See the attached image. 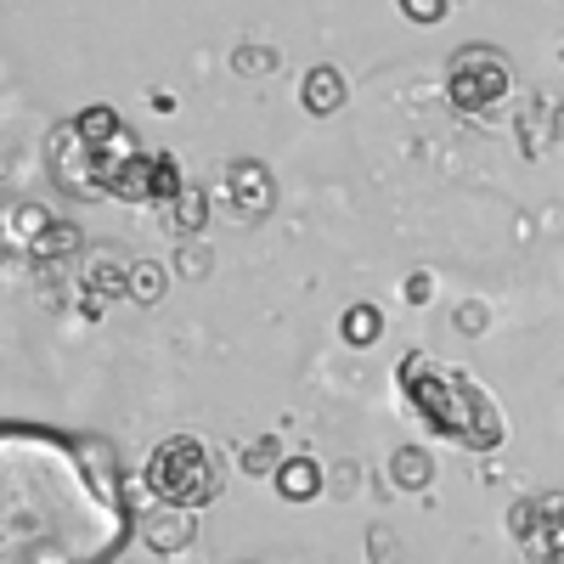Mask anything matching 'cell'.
<instances>
[{
    "instance_id": "obj_6",
    "label": "cell",
    "mask_w": 564,
    "mask_h": 564,
    "mask_svg": "<svg viewBox=\"0 0 564 564\" xmlns=\"http://www.w3.org/2000/svg\"><path fill=\"white\" fill-rule=\"evenodd\" d=\"M130 265L124 254H113V243H97L85 260H79V311L85 316H102L108 300H130Z\"/></svg>"
},
{
    "instance_id": "obj_1",
    "label": "cell",
    "mask_w": 564,
    "mask_h": 564,
    "mask_svg": "<svg viewBox=\"0 0 564 564\" xmlns=\"http://www.w3.org/2000/svg\"><path fill=\"white\" fill-rule=\"evenodd\" d=\"M395 384H401V401L430 423L441 441H457L468 452H497L508 441L502 406L468 379L463 367H446L430 350H412V356L395 361Z\"/></svg>"
},
{
    "instance_id": "obj_14",
    "label": "cell",
    "mask_w": 564,
    "mask_h": 564,
    "mask_svg": "<svg viewBox=\"0 0 564 564\" xmlns=\"http://www.w3.org/2000/svg\"><path fill=\"white\" fill-rule=\"evenodd\" d=\"M339 339H345L350 350H372V345L384 339V311L372 305V300L345 305V316H339Z\"/></svg>"
},
{
    "instance_id": "obj_19",
    "label": "cell",
    "mask_w": 564,
    "mask_h": 564,
    "mask_svg": "<svg viewBox=\"0 0 564 564\" xmlns=\"http://www.w3.org/2000/svg\"><path fill=\"white\" fill-rule=\"evenodd\" d=\"M282 468V441H276V430H265V435H254L249 446H243V475H276Z\"/></svg>"
},
{
    "instance_id": "obj_12",
    "label": "cell",
    "mask_w": 564,
    "mask_h": 564,
    "mask_svg": "<svg viewBox=\"0 0 564 564\" xmlns=\"http://www.w3.org/2000/svg\"><path fill=\"white\" fill-rule=\"evenodd\" d=\"M79 249H85V231H79L74 220H52V226H45L40 238H34L29 260H34V265H68Z\"/></svg>"
},
{
    "instance_id": "obj_23",
    "label": "cell",
    "mask_w": 564,
    "mask_h": 564,
    "mask_svg": "<svg viewBox=\"0 0 564 564\" xmlns=\"http://www.w3.org/2000/svg\"><path fill=\"white\" fill-rule=\"evenodd\" d=\"M401 300H406V305H430V300H435V271H412V276L401 282Z\"/></svg>"
},
{
    "instance_id": "obj_8",
    "label": "cell",
    "mask_w": 564,
    "mask_h": 564,
    "mask_svg": "<svg viewBox=\"0 0 564 564\" xmlns=\"http://www.w3.org/2000/svg\"><path fill=\"white\" fill-rule=\"evenodd\" d=\"M135 520H141V542H148L159 558H181L186 547L198 542V513H193V508L159 502V508H148V513H135Z\"/></svg>"
},
{
    "instance_id": "obj_13",
    "label": "cell",
    "mask_w": 564,
    "mask_h": 564,
    "mask_svg": "<svg viewBox=\"0 0 564 564\" xmlns=\"http://www.w3.org/2000/svg\"><path fill=\"white\" fill-rule=\"evenodd\" d=\"M209 215H215V204H209V193H198V186H186V193L164 209V226L175 231V238H204V226H209Z\"/></svg>"
},
{
    "instance_id": "obj_10",
    "label": "cell",
    "mask_w": 564,
    "mask_h": 564,
    "mask_svg": "<svg viewBox=\"0 0 564 564\" xmlns=\"http://www.w3.org/2000/svg\"><path fill=\"white\" fill-rule=\"evenodd\" d=\"M345 97H350V85H345V74H339L334 63H316V68L300 79V102H305V113H316V119H334V113L345 108Z\"/></svg>"
},
{
    "instance_id": "obj_7",
    "label": "cell",
    "mask_w": 564,
    "mask_h": 564,
    "mask_svg": "<svg viewBox=\"0 0 564 564\" xmlns=\"http://www.w3.org/2000/svg\"><path fill=\"white\" fill-rule=\"evenodd\" d=\"M215 198H226L238 220H260V215H271V204H276V181H271V170H265L260 159H238V164L226 170V181H220Z\"/></svg>"
},
{
    "instance_id": "obj_4",
    "label": "cell",
    "mask_w": 564,
    "mask_h": 564,
    "mask_svg": "<svg viewBox=\"0 0 564 564\" xmlns=\"http://www.w3.org/2000/svg\"><path fill=\"white\" fill-rule=\"evenodd\" d=\"M181 193H186V186H181L175 153H141V159H130V164L113 175V186H108V198H119V204H159V209H170Z\"/></svg>"
},
{
    "instance_id": "obj_27",
    "label": "cell",
    "mask_w": 564,
    "mask_h": 564,
    "mask_svg": "<svg viewBox=\"0 0 564 564\" xmlns=\"http://www.w3.org/2000/svg\"><path fill=\"white\" fill-rule=\"evenodd\" d=\"M525 564H542V558H525Z\"/></svg>"
},
{
    "instance_id": "obj_11",
    "label": "cell",
    "mask_w": 564,
    "mask_h": 564,
    "mask_svg": "<svg viewBox=\"0 0 564 564\" xmlns=\"http://www.w3.org/2000/svg\"><path fill=\"white\" fill-rule=\"evenodd\" d=\"M271 486L282 491V502H311V497H322L327 475H322L316 457H282V468L271 475Z\"/></svg>"
},
{
    "instance_id": "obj_21",
    "label": "cell",
    "mask_w": 564,
    "mask_h": 564,
    "mask_svg": "<svg viewBox=\"0 0 564 564\" xmlns=\"http://www.w3.org/2000/svg\"><path fill=\"white\" fill-rule=\"evenodd\" d=\"M209 265H215V254H209L198 238H186V243L175 249V271H181V276H193V282H198V276H209Z\"/></svg>"
},
{
    "instance_id": "obj_26",
    "label": "cell",
    "mask_w": 564,
    "mask_h": 564,
    "mask_svg": "<svg viewBox=\"0 0 564 564\" xmlns=\"http://www.w3.org/2000/svg\"><path fill=\"white\" fill-rule=\"evenodd\" d=\"M558 63H564V45H558Z\"/></svg>"
},
{
    "instance_id": "obj_5",
    "label": "cell",
    "mask_w": 564,
    "mask_h": 564,
    "mask_svg": "<svg viewBox=\"0 0 564 564\" xmlns=\"http://www.w3.org/2000/svg\"><path fill=\"white\" fill-rule=\"evenodd\" d=\"M45 170H52V181L63 186L68 198H97V159H90V141L79 135L74 119H63L52 135H45Z\"/></svg>"
},
{
    "instance_id": "obj_15",
    "label": "cell",
    "mask_w": 564,
    "mask_h": 564,
    "mask_svg": "<svg viewBox=\"0 0 564 564\" xmlns=\"http://www.w3.org/2000/svg\"><path fill=\"white\" fill-rule=\"evenodd\" d=\"M435 480V457L423 452V446H401L395 457H390V486L395 491H423Z\"/></svg>"
},
{
    "instance_id": "obj_18",
    "label": "cell",
    "mask_w": 564,
    "mask_h": 564,
    "mask_svg": "<svg viewBox=\"0 0 564 564\" xmlns=\"http://www.w3.org/2000/svg\"><path fill=\"white\" fill-rule=\"evenodd\" d=\"M164 294H170V265L135 260V265H130V300H135V305H159Z\"/></svg>"
},
{
    "instance_id": "obj_16",
    "label": "cell",
    "mask_w": 564,
    "mask_h": 564,
    "mask_svg": "<svg viewBox=\"0 0 564 564\" xmlns=\"http://www.w3.org/2000/svg\"><path fill=\"white\" fill-rule=\"evenodd\" d=\"M52 220H57V215L45 209V204H12V209H7V243H12L18 254H29L34 238H40V231L52 226Z\"/></svg>"
},
{
    "instance_id": "obj_25",
    "label": "cell",
    "mask_w": 564,
    "mask_h": 564,
    "mask_svg": "<svg viewBox=\"0 0 564 564\" xmlns=\"http://www.w3.org/2000/svg\"><path fill=\"white\" fill-rule=\"evenodd\" d=\"M463 327H468V334H480V327H486V305H463V316H457Z\"/></svg>"
},
{
    "instance_id": "obj_17",
    "label": "cell",
    "mask_w": 564,
    "mask_h": 564,
    "mask_svg": "<svg viewBox=\"0 0 564 564\" xmlns=\"http://www.w3.org/2000/svg\"><path fill=\"white\" fill-rule=\"evenodd\" d=\"M74 124H79V135L90 141V148H102V141H113V135H124V130H130V124H124V113H119V108H108V102L79 108V113H74Z\"/></svg>"
},
{
    "instance_id": "obj_20",
    "label": "cell",
    "mask_w": 564,
    "mask_h": 564,
    "mask_svg": "<svg viewBox=\"0 0 564 564\" xmlns=\"http://www.w3.org/2000/svg\"><path fill=\"white\" fill-rule=\"evenodd\" d=\"M231 68H238L243 79L276 74V52H271V45H238V52H231Z\"/></svg>"
},
{
    "instance_id": "obj_9",
    "label": "cell",
    "mask_w": 564,
    "mask_h": 564,
    "mask_svg": "<svg viewBox=\"0 0 564 564\" xmlns=\"http://www.w3.org/2000/svg\"><path fill=\"white\" fill-rule=\"evenodd\" d=\"M558 130H564V102L547 97V90H536V97H525L520 119H513V135H520V153L525 159H547L558 148Z\"/></svg>"
},
{
    "instance_id": "obj_3",
    "label": "cell",
    "mask_w": 564,
    "mask_h": 564,
    "mask_svg": "<svg viewBox=\"0 0 564 564\" xmlns=\"http://www.w3.org/2000/svg\"><path fill=\"white\" fill-rule=\"evenodd\" d=\"M508 90H513V63L497 52V45L475 40V45H463V52H452L446 63V102L457 113H491L508 102Z\"/></svg>"
},
{
    "instance_id": "obj_24",
    "label": "cell",
    "mask_w": 564,
    "mask_h": 564,
    "mask_svg": "<svg viewBox=\"0 0 564 564\" xmlns=\"http://www.w3.org/2000/svg\"><path fill=\"white\" fill-rule=\"evenodd\" d=\"M372 553H379V564H395V536L390 531H372Z\"/></svg>"
},
{
    "instance_id": "obj_2",
    "label": "cell",
    "mask_w": 564,
    "mask_h": 564,
    "mask_svg": "<svg viewBox=\"0 0 564 564\" xmlns=\"http://www.w3.org/2000/svg\"><path fill=\"white\" fill-rule=\"evenodd\" d=\"M141 486H148L159 502L170 508H209L220 491H226V457L204 441V435H164L141 468Z\"/></svg>"
},
{
    "instance_id": "obj_22",
    "label": "cell",
    "mask_w": 564,
    "mask_h": 564,
    "mask_svg": "<svg viewBox=\"0 0 564 564\" xmlns=\"http://www.w3.org/2000/svg\"><path fill=\"white\" fill-rule=\"evenodd\" d=\"M401 7V18L406 23H417V29H435L446 12H452V0H395Z\"/></svg>"
}]
</instances>
